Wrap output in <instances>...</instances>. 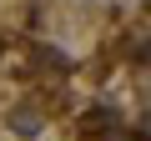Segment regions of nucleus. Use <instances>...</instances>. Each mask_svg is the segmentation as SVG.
Instances as JSON below:
<instances>
[{
    "label": "nucleus",
    "mask_w": 151,
    "mask_h": 141,
    "mask_svg": "<svg viewBox=\"0 0 151 141\" xmlns=\"http://www.w3.org/2000/svg\"><path fill=\"white\" fill-rule=\"evenodd\" d=\"M111 126H116V111H91L81 131H86V136H96V131H111Z\"/></svg>",
    "instance_id": "obj_1"
},
{
    "label": "nucleus",
    "mask_w": 151,
    "mask_h": 141,
    "mask_svg": "<svg viewBox=\"0 0 151 141\" xmlns=\"http://www.w3.org/2000/svg\"><path fill=\"white\" fill-rule=\"evenodd\" d=\"M10 126L30 136V131H40V116H35V111H15V116H10Z\"/></svg>",
    "instance_id": "obj_2"
},
{
    "label": "nucleus",
    "mask_w": 151,
    "mask_h": 141,
    "mask_svg": "<svg viewBox=\"0 0 151 141\" xmlns=\"http://www.w3.org/2000/svg\"><path fill=\"white\" fill-rule=\"evenodd\" d=\"M146 10H151V5H146Z\"/></svg>",
    "instance_id": "obj_3"
}]
</instances>
